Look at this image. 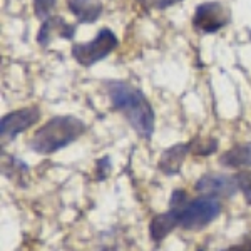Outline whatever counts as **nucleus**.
<instances>
[{
    "label": "nucleus",
    "mask_w": 251,
    "mask_h": 251,
    "mask_svg": "<svg viewBox=\"0 0 251 251\" xmlns=\"http://www.w3.org/2000/svg\"><path fill=\"white\" fill-rule=\"evenodd\" d=\"M57 0H34V12L37 15V19L46 20L47 17H50V12L55 7Z\"/></svg>",
    "instance_id": "16"
},
{
    "label": "nucleus",
    "mask_w": 251,
    "mask_h": 251,
    "mask_svg": "<svg viewBox=\"0 0 251 251\" xmlns=\"http://www.w3.org/2000/svg\"><path fill=\"white\" fill-rule=\"evenodd\" d=\"M231 22V12L221 2L211 0L196 7L193 15V27L203 34H216Z\"/></svg>",
    "instance_id": "5"
},
{
    "label": "nucleus",
    "mask_w": 251,
    "mask_h": 251,
    "mask_svg": "<svg viewBox=\"0 0 251 251\" xmlns=\"http://www.w3.org/2000/svg\"><path fill=\"white\" fill-rule=\"evenodd\" d=\"M194 189H196L201 196L216 198V200L218 198H231L240 191L234 176H229V174H225V173L203 174V176L198 179Z\"/></svg>",
    "instance_id": "6"
},
{
    "label": "nucleus",
    "mask_w": 251,
    "mask_h": 251,
    "mask_svg": "<svg viewBox=\"0 0 251 251\" xmlns=\"http://www.w3.org/2000/svg\"><path fill=\"white\" fill-rule=\"evenodd\" d=\"M238 189L243 193L246 203L251 204V171H238L234 174Z\"/></svg>",
    "instance_id": "14"
},
{
    "label": "nucleus",
    "mask_w": 251,
    "mask_h": 251,
    "mask_svg": "<svg viewBox=\"0 0 251 251\" xmlns=\"http://www.w3.org/2000/svg\"><path fill=\"white\" fill-rule=\"evenodd\" d=\"M218 149V141L216 139H191V154L194 156H208V154H213L214 151Z\"/></svg>",
    "instance_id": "13"
},
{
    "label": "nucleus",
    "mask_w": 251,
    "mask_h": 251,
    "mask_svg": "<svg viewBox=\"0 0 251 251\" xmlns=\"http://www.w3.org/2000/svg\"><path fill=\"white\" fill-rule=\"evenodd\" d=\"M67 9L77 24H94L102 15L100 0H67Z\"/></svg>",
    "instance_id": "10"
},
{
    "label": "nucleus",
    "mask_w": 251,
    "mask_h": 251,
    "mask_svg": "<svg viewBox=\"0 0 251 251\" xmlns=\"http://www.w3.org/2000/svg\"><path fill=\"white\" fill-rule=\"evenodd\" d=\"M220 163L226 168H251V143L233 146L220 157Z\"/></svg>",
    "instance_id": "12"
},
{
    "label": "nucleus",
    "mask_w": 251,
    "mask_h": 251,
    "mask_svg": "<svg viewBox=\"0 0 251 251\" xmlns=\"http://www.w3.org/2000/svg\"><path fill=\"white\" fill-rule=\"evenodd\" d=\"M137 2L141 3L144 10H164L174 3L183 2V0H137Z\"/></svg>",
    "instance_id": "17"
},
{
    "label": "nucleus",
    "mask_w": 251,
    "mask_h": 251,
    "mask_svg": "<svg viewBox=\"0 0 251 251\" xmlns=\"http://www.w3.org/2000/svg\"><path fill=\"white\" fill-rule=\"evenodd\" d=\"M176 226H179L177 225L176 213L168 209L166 213L156 214L151 220V225H149V236H151V240L154 243H159V241H163Z\"/></svg>",
    "instance_id": "11"
},
{
    "label": "nucleus",
    "mask_w": 251,
    "mask_h": 251,
    "mask_svg": "<svg viewBox=\"0 0 251 251\" xmlns=\"http://www.w3.org/2000/svg\"><path fill=\"white\" fill-rule=\"evenodd\" d=\"M109 169H111V159L109 157H102V159L97 163V171H99V179H104L107 176Z\"/></svg>",
    "instance_id": "18"
},
{
    "label": "nucleus",
    "mask_w": 251,
    "mask_h": 251,
    "mask_svg": "<svg viewBox=\"0 0 251 251\" xmlns=\"http://www.w3.org/2000/svg\"><path fill=\"white\" fill-rule=\"evenodd\" d=\"M3 169H7L5 174L10 177V179H15V176H17V183L20 186V183H24L22 181V174H27V166L22 163V161L19 159H14V157H9V164H7V168L3 166Z\"/></svg>",
    "instance_id": "15"
},
{
    "label": "nucleus",
    "mask_w": 251,
    "mask_h": 251,
    "mask_svg": "<svg viewBox=\"0 0 251 251\" xmlns=\"http://www.w3.org/2000/svg\"><path fill=\"white\" fill-rule=\"evenodd\" d=\"M191 154V141L183 144H174L173 148L166 149L161 154L157 168L159 171L166 174V176H176L181 171V166H183L186 156Z\"/></svg>",
    "instance_id": "9"
},
{
    "label": "nucleus",
    "mask_w": 251,
    "mask_h": 251,
    "mask_svg": "<svg viewBox=\"0 0 251 251\" xmlns=\"http://www.w3.org/2000/svg\"><path fill=\"white\" fill-rule=\"evenodd\" d=\"M223 251H251V243L250 241H243V243H238V245L229 246V248H226Z\"/></svg>",
    "instance_id": "19"
},
{
    "label": "nucleus",
    "mask_w": 251,
    "mask_h": 251,
    "mask_svg": "<svg viewBox=\"0 0 251 251\" xmlns=\"http://www.w3.org/2000/svg\"><path fill=\"white\" fill-rule=\"evenodd\" d=\"M119 40L111 29H100L91 42L74 44L72 46V57L82 67H92L99 60L106 59L111 52H114Z\"/></svg>",
    "instance_id": "4"
},
{
    "label": "nucleus",
    "mask_w": 251,
    "mask_h": 251,
    "mask_svg": "<svg viewBox=\"0 0 251 251\" xmlns=\"http://www.w3.org/2000/svg\"><path fill=\"white\" fill-rule=\"evenodd\" d=\"M77 24H67L60 15H50L46 20H42V25L37 34V42L42 47H49L54 37H62L71 40L75 35Z\"/></svg>",
    "instance_id": "8"
},
{
    "label": "nucleus",
    "mask_w": 251,
    "mask_h": 251,
    "mask_svg": "<svg viewBox=\"0 0 251 251\" xmlns=\"http://www.w3.org/2000/svg\"><path fill=\"white\" fill-rule=\"evenodd\" d=\"M169 209L176 213L177 225L189 231L203 229L220 216L221 204L216 198L200 196L188 201L184 189H174L169 200Z\"/></svg>",
    "instance_id": "3"
},
{
    "label": "nucleus",
    "mask_w": 251,
    "mask_h": 251,
    "mask_svg": "<svg viewBox=\"0 0 251 251\" xmlns=\"http://www.w3.org/2000/svg\"><path fill=\"white\" fill-rule=\"evenodd\" d=\"M106 91L114 111L121 112L132 129L144 139L154 132V109L141 89L124 80H107Z\"/></svg>",
    "instance_id": "1"
},
{
    "label": "nucleus",
    "mask_w": 251,
    "mask_h": 251,
    "mask_svg": "<svg viewBox=\"0 0 251 251\" xmlns=\"http://www.w3.org/2000/svg\"><path fill=\"white\" fill-rule=\"evenodd\" d=\"M40 117V111L37 107H24L12 111L0 119V136L2 141H12L20 132L32 127Z\"/></svg>",
    "instance_id": "7"
},
{
    "label": "nucleus",
    "mask_w": 251,
    "mask_h": 251,
    "mask_svg": "<svg viewBox=\"0 0 251 251\" xmlns=\"http://www.w3.org/2000/svg\"><path fill=\"white\" fill-rule=\"evenodd\" d=\"M87 126L75 116H55L49 119L30 139V149L39 154H54L77 141Z\"/></svg>",
    "instance_id": "2"
}]
</instances>
